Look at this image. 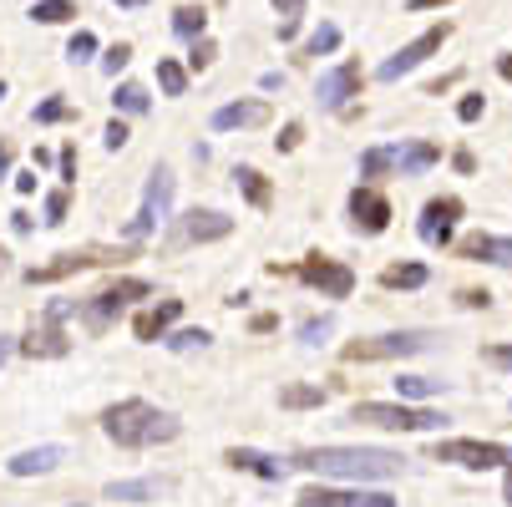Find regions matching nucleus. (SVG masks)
<instances>
[{
	"mask_svg": "<svg viewBox=\"0 0 512 507\" xmlns=\"http://www.w3.org/2000/svg\"><path fill=\"white\" fill-rule=\"evenodd\" d=\"M401 452L391 447H305L295 452V467L320 472V477H345V482H386L401 472Z\"/></svg>",
	"mask_w": 512,
	"mask_h": 507,
	"instance_id": "nucleus-1",
	"label": "nucleus"
},
{
	"mask_svg": "<svg viewBox=\"0 0 512 507\" xmlns=\"http://www.w3.org/2000/svg\"><path fill=\"white\" fill-rule=\"evenodd\" d=\"M102 431H107L117 447L142 452V447H163V442H173V437H178V416L158 411L153 401H117V406H107Z\"/></svg>",
	"mask_w": 512,
	"mask_h": 507,
	"instance_id": "nucleus-2",
	"label": "nucleus"
},
{
	"mask_svg": "<svg viewBox=\"0 0 512 507\" xmlns=\"http://www.w3.org/2000/svg\"><path fill=\"white\" fill-rule=\"evenodd\" d=\"M350 421H365V426H381V431H436L447 416L442 411H416V406H386V401H360L350 411Z\"/></svg>",
	"mask_w": 512,
	"mask_h": 507,
	"instance_id": "nucleus-3",
	"label": "nucleus"
},
{
	"mask_svg": "<svg viewBox=\"0 0 512 507\" xmlns=\"http://www.w3.org/2000/svg\"><path fill=\"white\" fill-rule=\"evenodd\" d=\"M148 295H153V284H148V279H117V284H107L102 295H92V300L82 305V315H87L92 330H107L132 300H148Z\"/></svg>",
	"mask_w": 512,
	"mask_h": 507,
	"instance_id": "nucleus-4",
	"label": "nucleus"
},
{
	"mask_svg": "<svg viewBox=\"0 0 512 507\" xmlns=\"http://www.w3.org/2000/svg\"><path fill=\"white\" fill-rule=\"evenodd\" d=\"M426 345H431V335H421V330H396V335L350 340L340 355H345V360H406V355H416V350H426Z\"/></svg>",
	"mask_w": 512,
	"mask_h": 507,
	"instance_id": "nucleus-5",
	"label": "nucleus"
},
{
	"mask_svg": "<svg viewBox=\"0 0 512 507\" xmlns=\"http://www.w3.org/2000/svg\"><path fill=\"white\" fill-rule=\"evenodd\" d=\"M512 452L507 447H497V442H436L431 447V462H457V467H467V472H487V467H502Z\"/></svg>",
	"mask_w": 512,
	"mask_h": 507,
	"instance_id": "nucleus-6",
	"label": "nucleus"
},
{
	"mask_svg": "<svg viewBox=\"0 0 512 507\" xmlns=\"http://www.w3.org/2000/svg\"><path fill=\"white\" fill-rule=\"evenodd\" d=\"M168 203H173V173L168 168H158L153 178H148V198H142V208H137V219L127 224V239H142V234H153L163 219H168Z\"/></svg>",
	"mask_w": 512,
	"mask_h": 507,
	"instance_id": "nucleus-7",
	"label": "nucleus"
},
{
	"mask_svg": "<svg viewBox=\"0 0 512 507\" xmlns=\"http://www.w3.org/2000/svg\"><path fill=\"white\" fill-rule=\"evenodd\" d=\"M112 259H117L112 249H71V254H56L41 269H26V284H56L66 274H77V269H97V264H112Z\"/></svg>",
	"mask_w": 512,
	"mask_h": 507,
	"instance_id": "nucleus-8",
	"label": "nucleus"
},
{
	"mask_svg": "<svg viewBox=\"0 0 512 507\" xmlns=\"http://www.w3.org/2000/svg\"><path fill=\"white\" fill-rule=\"evenodd\" d=\"M300 279H305L310 289H320V295H330V300H345L350 289H355V274H350L345 264H335V259H320V254H310V259L300 264Z\"/></svg>",
	"mask_w": 512,
	"mask_h": 507,
	"instance_id": "nucleus-9",
	"label": "nucleus"
},
{
	"mask_svg": "<svg viewBox=\"0 0 512 507\" xmlns=\"http://www.w3.org/2000/svg\"><path fill=\"white\" fill-rule=\"evenodd\" d=\"M234 229V219H224V213H213V208H188L178 229H173V244H213V239H224Z\"/></svg>",
	"mask_w": 512,
	"mask_h": 507,
	"instance_id": "nucleus-10",
	"label": "nucleus"
},
{
	"mask_svg": "<svg viewBox=\"0 0 512 507\" xmlns=\"http://www.w3.org/2000/svg\"><path fill=\"white\" fill-rule=\"evenodd\" d=\"M71 310H77V305H66V300L46 305V325H36V330L26 335V355H46V360L66 355L71 345H66V335H61V320H66Z\"/></svg>",
	"mask_w": 512,
	"mask_h": 507,
	"instance_id": "nucleus-11",
	"label": "nucleus"
},
{
	"mask_svg": "<svg viewBox=\"0 0 512 507\" xmlns=\"http://www.w3.org/2000/svg\"><path fill=\"white\" fill-rule=\"evenodd\" d=\"M442 41H447V26H431L426 36H416L411 46H401V51H396V56L381 66V82H401L406 71H416V66H421L431 51H442Z\"/></svg>",
	"mask_w": 512,
	"mask_h": 507,
	"instance_id": "nucleus-12",
	"label": "nucleus"
},
{
	"mask_svg": "<svg viewBox=\"0 0 512 507\" xmlns=\"http://www.w3.org/2000/svg\"><path fill=\"white\" fill-rule=\"evenodd\" d=\"M462 219V198H431L426 208H421V239L431 244V249H442L447 239H452V224Z\"/></svg>",
	"mask_w": 512,
	"mask_h": 507,
	"instance_id": "nucleus-13",
	"label": "nucleus"
},
{
	"mask_svg": "<svg viewBox=\"0 0 512 507\" xmlns=\"http://www.w3.org/2000/svg\"><path fill=\"white\" fill-rule=\"evenodd\" d=\"M355 92H360V66H355V61H345V66L325 71L320 87H315V97H320V107H325V112H340Z\"/></svg>",
	"mask_w": 512,
	"mask_h": 507,
	"instance_id": "nucleus-14",
	"label": "nucleus"
},
{
	"mask_svg": "<svg viewBox=\"0 0 512 507\" xmlns=\"http://www.w3.org/2000/svg\"><path fill=\"white\" fill-rule=\"evenodd\" d=\"M350 219H355V229H365V234H386L391 203H386L376 188H355V193H350Z\"/></svg>",
	"mask_w": 512,
	"mask_h": 507,
	"instance_id": "nucleus-15",
	"label": "nucleus"
},
{
	"mask_svg": "<svg viewBox=\"0 0 512 507\" xmlns=\"http://www.w3.org/2000/svg\"><path fill=\"white\" fill-rule=\"evenodd\" d=\"M462 259H482V264H502V269H512V239L472 234V239H462Z\"/></svg>",
	"mask_w": 512,
	"mask_h": 507,
	"instance_id": "nucleus-16",
	"label": "nucleus"
},
{
	"mask_svg": "<svg viewBox=\"0 0 512 507\" xmlns=\"http://www.w3.org/2000/svg\"><path fill=\"white\" fill-rule=\"evenodd\" d=\"M259 122H269V107H264V102H229V107H218V112H213V127H218V132L259 127Z\"/></svg>",
	"mask_w": 512,
	"mask_h": 507,
	"instance_id": "nucleus-17",
	"label": "nucleus"
},
{
	"mask_svg": "<svg viewBox=\"0 0 512 507\" xmlns=\"http://www.w3.org/2000/svg\"><path fill=\"white\" fill-rule=\"evenodd\" d=\"M229 467L254 472V477H264V482H284V462H274V457H264V452H254V447H234V452H229Z\"/></svg>",
	"mask_w": 512,
	"mask_h": 507,
	"instance_id": "nucleus-18",
	"label": "nucleus"
},
{
	"mask_svg": "<svg viewBox=\"0 0 512 507\" xmlns=\"http://www.w3.org/2000/svg\"><path fill=\"white\" fill-rule=\"evenodd\" d=\"M178 315H183V305H178V300H163L158 310L137 315V320H132V330H137V340H163V330H168Z\"/></svg>",
	"mask_w": 512,
	"mask_h": 507,
	"instance_id": "nucleus-19",
	"label": "nucleus"
},
{
	"mask_svg": "<svg viewBox=\"0 0 512 507\" xmlns=\"http://www.w3.org/2000/svg\"><path fill=\"white\" fill-rule=\"evenodd\" d=\"M168 487H173L168 477H142V482H112L107 497H112V502H153V497H163Z\"/></svg>",
	"mask_w": 512,
	"mask_h": 507,
	"instance_id": "nucleus-20",
	"label": "nucleus"
},
{
	"mask_svg": "<svg viewBox=\"0 0 512 507\" xmlns=\"http://www.w3.org/2000/svg\"><path fill=\"white\" fill-rule=\"evenodd\" d=\"M61 447H31V452H21V457H11V477H36V472H51V467H61Z\"/></svg>",
	"mask_w": 512,
	"mask_h": 507,
	"instance_id": "nucleus-21",
	"label": "nucleus"
},
{
	"mask_svg": "<svg viewBox=\"0 0 512 507\" xmlns=\"http://www.w3.org/2000/svg\"><path fill=\"white\" fill-rule=\"evenodd\" d=\"M360 492H335V487H310L300 492V507H355Z\"/></svg>",
	"mask_w": 512,
	"mask_h": 507,
	"instance_id": "nucleus-22",
	"label": "nucleus"
},
{
	"mask_svg": "<svg viewBox=\"0 0 512 507\" xmlns=\"http://www.w3.org/2000/svg\"><path fill=\"white\" fill-rule=\"evenodd\" d=\"M279 406L310 411V406H325V391H320V386H284V391H279Z\"/></svg>",
	"mask_w": 512,
	"mask_h": 507,
	"instance_id": "nucleus-23",
	"label": "nucleus"
},
{
	"mask_svg": "<svg viewBox=\"0 0 512 507\" xmlns=\"http://www.w3.org/2000/svg\"><path fill=\"white\" fill-rule=\"evenodd\" d=\"M381 284H386V289H421V284H426V269H421V264H391V269L381 274Z\"/></svg>",
	"mask_w": 512,
	"mask_h": 507,
	"instance_id": "nucleus-24",
	"label": "nucleus"
},
{
	"mask_svg": "<svg viewBox=\"0 0 512 507\" xmlns=\"http://www.w3.org/2000/svg\"><path fill=\"white\" fill-rule=\"evenodd\" d=\"M396 391H401V401H426V396L442 391V381H431V376H401Z\"/></svg>",
	"mask_w": 512,
	"mask_h": 507,
	"instance_id": "nucleus-25",
	"label": "nucleus"
},
{
	"mask_svg": "<svg viewBox=\"0 0 512 507\" xmlns=\"http://www.w3.org/2000/svg\"><path fill=\"white\" fill-rule=\"evenodd\" d=\"M203 26H208V11H203V6H183V11L173 16V31H178V36H188V41H193V36H203Z\"/></svg>",
	"mask_w": 512,
	"mask_h": 507,
	"instance_id": "nucleus-26",
	"label": "nucleus"
},
{
	"mask_svg": "<svg viewBox=\"0 0 512 507\" xmlns=\"http://www.w3.org/2000/svg\"><path fill=\"white\" fill-rule=\"evenodd\" d=\"M234 178H239V188H244V198H249L254 208H269V183H264L254 168H239Z\"/></svg>",
	"mask_w": 512,
	"mask_h": 507,
	"instance_id": "nucleus-27",
	"label": "nucleus"
},
{
	"mask_svg": "<svg viewBox=\"0 0 512 507\" xmlns=\"http://www.w3.org/2000/svg\"><path fill=\"white\" fill-rule=\"evenodd\" d=\"M158 87H163L168 97H183V87H188V71H183L178 61H158Z\"/></svg>",
	"mask_w": 512,
	"mask_h": 507,
	"instance_id": "nucleus-28",
	"label": "nucleus"
},
{
	"mask_svg": "<svg viewBox=\"0 0 512 507\" xmlns=\"http://www.w3.org/2000/svg\"><path fill=\"white\" fill-rule=\"evenodd\" d=\"M112 102H117V107H122V112H132V117H137V112H148V92H142V87H137V82H122V87H117V97H112Z\"/></svg>",
	"mask_w": 512,
	"mask_h": 507,
	"instance_id": "nucleus-29",
	"label": "nucleus"
},
{
	"mask_svg": "<svg viewBox=\"0 0 512 507\" xmlns=\"http://www.w3.org/2000/svg\"><path fill=\"white\" fill-rule=\"evenodd\" d=\"M335 46H340V31L325 21V26H320V31L305 41V56H325V51H335Z\"/></svg>",
	"mask_w": 512,
	"mask_h": 507,
	"instance_id": "nucleus-30",
	"label": "nucleus"
},
{
	"mask_svg": "<svg viewBox=\"0 0 512 507\" xmlns=\"http://www.w3.org/2000/svg\"><path fill=\"white\" fill-rule=\"evenodd\" d=\"M71 16H77V11H71L66 0H41V6H36V21L41 26H56V21H71Z\"/></svg>",
	"mask_w": 512,
	"mask_h": 507,
	"instance_id": "nucleus-31",
	"label": "nucleus"
},
{
	"mask_svg": "<svg viewBox=\"0 0 512 507\" xmlns=\"http://www.w3.org/2000/svg\"><path fill=\"white\" fill-rule=\"evenodd\" d=\"M330 330H335V320H330V315H320V320H305V325H300V340H305V345H325V335H330Z\"/></svg>",
	"mask_w": 512,
	"mask_h": 507,
	"instance_id": "nucleus-32",
	"label": "nucleus"
},
{
	"mask_svg": "<svg viewBox=\"0 0 512 507\" xmlns=\"http://www.w3.org/2000/svg\"><path fill=\"white\" fill-rule=\"evenodd\" d=\"M274 11L284 16L279 36H295V21H300V11H305V0H274Z\"/></svg>",
	"mask_w": 512,
	"mask_h": 507,
	"instance_id": "nucleus-33",
	"label": "nucleus"
},
{
	"mask_svg": "<svg viewBox=\"0 0 512 507\" xmlns=\"http://www.w3.org/2000/svg\"><path fill=\"white\" fill-rule=\"evenodd\" d=\"M66 117H77V112H71V102H61V97H51V102L36 107V122H66Z\"/></svg>",
	"mask_w": 512,
	"mask_h": 507,
	"instance_id": "nucleus-34",
	"label": "nucleus"
},
{
	"mask_svg": "<svg viewBox=\"0 0 512 507\" xmlns=\"http://www.w3.org/2000/svg\"><path fill=\"white\" fill-rule=\"evenodd\" d=\"M92 51H97V36H92V31H77V36H71V46H66L71 61H87Z\"/></svg>",
	"mask_w": 512,
	"mask_h": 507,
	"instance_id": "nucleus-35",
	"label": "nucleus"
},
{
	"mask_svg": "<svg viewBox=\"0 0 512 507\" xmlns=\"http://www.w3.org/2000/svg\"><path fill=\"white\" fill-rule=\"evenodd\" d=\"M203 345H208V330H178L168 340V350H203Z\"/></svg>",
	"mask_w": 512,
	"mask_h": 507,
	"instance_id": "nucleus-36",
	"label": "nucleus"
},
{
	"mask_svg": "<svg viewBox=\"0 0 512 507\" xmlns=\"http://www.w3.org/2000/svg\"><path fill=\"white\" fill-rule=\"evenodd\" d=\"M127 61H132V46H122V41H117V46H112V51H107V56H102V66H107V71H112V77H117V71H122V66H127Z\"/></svg>",
	"mask_w": 512,
	"mask_h": 507,
	"instance_id": "nucleus-37",
	"label": "nucleus"
},
{
	"mask_svg": "<svg viewBox=\"0 0 512 507\" xmlns=\"http://www.w3.org/2000/svg\"><path fill=\"white\" fill-rule=\"evenodd\" d=\"M46 224H66V193H51L46 198Z\"/></svg>",
	"mask_w": 512,
	"mask_h": 507,
	"instance_id": "nucleus-38",
	"label": "nucleus"
},
{
	"mask_svg": "<svg viewBox=\"0 0 512 507\" xmlns=\"http://www.w3.org/2000/svg\"><path fill=\"white\" fill-rule=\"evenodd\" d=\"M213 56H218V46H213V41H198V46H193V56H188V61H193V71H203V66H208V61H213Z\"/></svg>",
	"mask_w": 512,
	"mask_h": 507,
	"instance_id": "nucleus-39",
	"label": "nucleus"
},
{
	"mask_svg": "<svg viewBox=\"0 0 512 507\" xmlns=\"http://www.w3.org/2000/svg\"><path fill=\"white\" fill-rule=\"evenodd\" d=\"M102 137H107V148H112V153H117V148H127V122H107V132H102Z\"/></svg>",
	"mask_w": 512,
	"mask_h": 507,
	"instance_id": "nucleus-40",
	"label": "nucleus"
},
{
	"mask_svg": "<svg viewBox=\"0 0 512 507\" xmlns=\"http://www.w3.org/2000/svg\"><path fill=\"white\" fill-rule=\"evenodd\" d=\"M487 360L497 371H512V345H487Z\"/></svg>",
	"mask_w": 512,
	"mask_h": 507,
	"instance_id": "nucleus-41",
	"label": "nucleus"
},
{
	"mask_svg": "<svg viewBox=\"0 0 512 507\" xmlns=\"http://www.w3.org/2000/svg\"><path fill=\"white\" fill-rule=\"evenodd\" d=\"M56 163H61V178H66V183L77 178V148H61V158H56Z\"/></svg>",
	"mask_w": 512,
	"mask_h": 507,
	"instance_id": "nucleus-42",
	"label": "nucleus"
},
{
	"mask_svg": "<svg viewBox=\"0 0 512 507\" xmlns=\"http://www.w3.org/2000/svg\"><path fill=\"white\" fill-rule=\"evenodd\" d=\"M457 117H462V122H477V117H482V97H462Z\"/></svg>",
	"mask_w": 512,
	"mask_h": 507,
	"instance_id": "nucleus-43",
	"label": "nucleus"
},
{
	"mask_svg": "<svg viewBox=\"0 0 512 507\" xmlns=\"http://www.w3.org/2000/svg\"><path fill=\"white\" fill-rule=\"evenodd\" d=\"M300 137H305V127H300V122H289L284 137H279V148H284V153H289V148H300Z\"/></svg>",
	"mask_w": 512,
	"mask_h": 507,
	"instance_id": "nucleus-44",
	"label": "nucleus"
},
{
	"mask_svg": "<svg viewBox=\"0 0 512 507\" xmlns=\"http://www.w3.org/2000/svg\"><path fill=\"white\" fill-rule=\"evenodd\" d=\"M355 507H396V497H386V492H376V497H360Z\"/></svg>",
	"mask_w": 512,
	"mask_h": 507,
	"instance_id": "nucleus-45",
	"label": "nucleus"
},
{
	"mask_svg": "<svg viewBox=\"0 0 512 507\" xmlns=\"http://www.w3.org/2000/svg\"><path fill=\"white\" fill-rule=\"evenodd\" d=\"M492 295H487V289H462V305H487Z\"/></svg>",
	"mask_w": 512,
	"mask_h": 507,
	"instance_id": "nucleus-46",
	"label": "nucleus"
},
{
	"mask_svg": "<svg viewBox=\"0 0 512 507\" xmlns=\"http://www.w3.org/2000/svg\"><path fill=\"white\" fill-rule=\"evenodd\" d=\"M431 6H447V0H411L406 11H431Z\"/></svg>",
	"mask_w": 512,
	"mask_h": 507,
	"instance_id": "nucleus-47",
	"label": "nucleus"
},
{
	"mask_svg": "<svg viewBox=\"0 0 512 507\" xmlns=\"http://www.w3.org/2000/svg\"><path fill=\"white\" fill-rule=\"evenodd\" d=\"M497 71H502V77L512 82V56H497Z\"/></svg>",
	"mask_w": 512,
	"mask_h": 507,
	"instance_id": "nucleus-48",
	"label": "nucleus"
},
{
	"mask_svg": "<svg viewBox=\"0 0 512 507\" xmlns=\"http://www.w3.org/2000/svg\"><path fill=\"white\" fill-rule=\"evenodd\" d=\"M502 467H507V487H502V492H507V507H512V457H507Z\"/></svg>",
	"mask_w": 512,
	"mask_h": 507,
	"instance_id": "nucleus-49",
	"label": "nucleus"
},
{
	"mask_svg": "<svg viewBox=\"0 0 512 507\" xmlns=\"http://www.w3.org/2000/svg\"><path fill=\"white\" fill-rule=\"evenodd\" d=\"M11 168V148H6V142H0V173H6Z\"/></svg>",
	"mask_w": 512,
	"mask_h": 507,
	"instance_id": "nucleus-50",
	"label": "nucleus"
},
{
	"mask_svg": "<svg viewBox=\"0 0 512 507\" xmlns=\"http://www.w3.org/2000/svg\"><path fill=\"white\" fill-rule=\"evenodd\" d=\"M11 350H16V345H11L6 335H0V366H6V355H11Z\"/></svg>",
	"mask_w": 512,
	"mask_h": 507,
	"instance_id": "nucleus-51",
	"label": "nucleus"
},
{
	"mask_svg": "<svg viewBox=\"0 0 512 507\" xmlns=\"http://www.w3.org/2000/svg\"><path fill=\"white\" fill-rule=\"evenodd\" d=\"M117 6H132L137 11V6H148V0H117Z\"/></svg>",
	"mask_w": 512,
	"mask_h": 507,
	"instance_id": "nucleus-52",
	"label": "nucleus"
},
{
	"mask_svg": "<svg viewBox=\"0 0 512 507\" xmlns=\"http://www.w3.org/2000/svg\"><path fill=\"white\" fill-rule=\"evenodd\" d=\"M6 264H11V254H6V249H0V274H6Z\"/></svg>",
	"mask_w": 512,
	"mask_h": 507,
	"instance_id": "nucleus-53",
	"label": "nucleus"
},
{
	"mask_svg": "<svg viewBox=\"0 0 512 507\" xmlns=\"http://www.w3.org/2000/svg\"><path fill=\"white\" fill-rule=\"evenodd\" d=\"M71 507H87V502H71Z\"/></svg>",
	"mask_w": 512,
	"mask_h": 507,
	"instance_id": "nucleus-54",
	"label": "nucleus"
},
{
	"mask_svg": "<svg viewBox=\"0 0 512 507\" xmlns=\"http://www.w3.org/2000/svg\"><path fill=\"white\" fill-rule=\"evenodd\" d=\"M0 97H6V87H0Z\"/></svg>",
	"mask_w": 512,
	"mask_h": 507,
	"instance_id": "nucleus-55",
	"label": "nucleus"
}]
</instances>
